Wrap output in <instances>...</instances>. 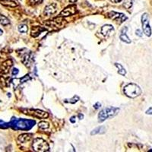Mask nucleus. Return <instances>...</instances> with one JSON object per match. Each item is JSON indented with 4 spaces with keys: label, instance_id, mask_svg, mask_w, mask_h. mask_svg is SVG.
<instances>
[{
    "label": "nucleus",
    "instance_id": "nucleus-1",
    "mask_svg": "<svg viewBox=\"0 0 152 152\" xmlns=\"http://www.w3.org/2000/svg\"><path fill=\"white\" fill-rule=\"evenodd\" d=\"M35 124V121L24 119H12V121L9 123L15 130H29Z\"/></svg>",
    "mask_w": 152,
    "mask_h": 152
},
{
    "label": "nucleus",
    "instance_id": "nucleus-2",
    "mask_svg": "<svg viewBox=\"0 0 152 152\" xmlns=\"http://www.w3.org/2000/svg\"><path fill=\"white\" fill-rule=\"evenodd\" d=\"M119 108H116V107H107L103 110L100 112L98 114V121L100 123H102L104 120L107 119L108 118L113 117L119 113Z\"/></svg>",
    "mask_w": 152,
    "mask_h": 152
},
{
    "label": "nucleus",
    "instance_id": "nucleus-3",
    "mask_svg": "<svg viewBox=\"0 0 152 152\" xmlns=\"http://www.w3.org/2000/svg\"><path fill=\"white\" fill-rule=\"evenodd\" d=\"M124 93L127 97L135 98V97H138L142 94V90H141L140 87L135 84L130 83L124 88Z\"/></svg>",
    "mask_w": 152,
    "mask_h": 152
},
{
    "label": "nucleus",
    "instance_id": "nucleus-4",
    "mask_svg": "<svg viewBox=\"0 0 152 152\" xmlns=\"http://www.w3.org/2000/svg\"><path fill=\"white\" fill-rule=\"evenodd\" d=\"M32 147L35 151L38 152L48 151L49 149H50L48 143L41 138H35L33 142V144H32Z\"/></svg>",
    "mask_w": 152,
    "mask_h": 152
},
{
    "label": "nucleus",
    "instance_id": "nucleus-5",
    "mask_svg": "<svg viewBox=\"0 0 152 152\" xmlns=\"http://www.w3.org/2000/svg\"><path fill=\"white\" fill-rule=\"evenodd\" d=\"M142 28H143L144 33L148 37H150L151 35V29L150 24H149V18L148 14L145 13L142 16Z\"/></svg>",
    "mask_w": 152,
    "mask_h": 152
},
{
    "label": "nucleus",
    "instance_id": "nucleus-6",
    "mask_svg": "<svg viewBox=\"0 0 152 152\" xmlns=\"http://www.w3.org/2000/svg\"><path fill=\"white\" fill-rule=\"evenodd\" d=\"M25 112L26 113H27L28 115H31V116H33L37 118H40V119H45V118H47L49 116V114L47 112L40 110H27Z\"/></svg>",
    "mask_w": 152,
    "mask_h": 152
},
{
    "label": "nucleus",
    "instance_id": "nucleus-7",
    "mask_svg": "<svg viewBox=\"0 0 152 152\" xmlns=\"http://www.w3.org/2000/svg\"><path fill=\"white\" fill-rule=\"evenodd\" d=\"M76 12H77L76 6L75 5H72L68 6V7H66L65 9H63V10L60 12V16L61 17H67V16L75 15Z\"/></svg>",
    "mask_w": 152,
    "mask_h": 152
},
{
    "label": "nucleus",
    "instance_id": "nucleus-8",
    "mask_svg": "<svg viewBox=\"0 0 152 152\" xmlns=\"http://www.w3.org/2000/svg\"><path fill=\"white\" fill-rule=\"evenodd\" d=\"M109 17L112 18L113 20L116 21H119V23H122L125 21L127 19V17L124 14L122 13H119V12H111L110 13Z\"/></svg>",
    "mask_w": 152,
    "mask_h": 152
},
{
    "label": "nucleus",
    "instance_id": "nucleus-9",
    "mask_svg": "<svg viewBox=\"0 0 152 152\" xmlns=\"http://www.w3.org/2000/svg\"><path fill=\"white\" fill-rule=\"evenodd\" d=\"M13 62L11 59L9 60H6L5 62H4L1 66H0V73L2 74H7L9 72V69H11V67L12 66Z\"/></svg>",
    "mask_w": 152,
    "mask_h": 152
},
{
    "label": "nucleus",
    "instance_id": "nucleus-10",
    "mask_svg": "<svg viewBox=\"0 0 152 152\" xmlns=\"http://www.w3.org/2000/svg\"><path fill=\"white\" fill-rule=\"evenodd\" d=\"M56 5L54 3L48 5L46 6L45 9H44V15L46 16H50L52 15H54L56 12Z\"/></svg>",
    "mask_w": 152,
    "mask_h": 152
},
{
    "label": "nucleus",
    "instance_id": "nucleus-11",
    "mask_svg": "<svg viewBox=\"0 0 152 152\" xmlns=\"http://www.w3.org/2000/svg\"><path fill=\"white\" fill-rule=\"evenodd\" d=\"M0 3L2 5L9 6V7H17L19 5L18 0H0Z\"/></svg>",
    "mask_w": 152,
    "mask_h": 152
},
{
    "label": "nucleus",
    "instance_id": "nucleus-12",
    "mask_svg": "<svg viewBox=\"0 0 152 152\" xmlns=\"http://www.w3.org/2000/svg\"><path fill=\"white\" fill-rule=\"evenodd\" d=\"M32 139V134H29V133H25V134H21L18 136V140L21 143H26L31 141Z\"/></svg>",
    "mask_w": 152,
    "mask_h": 152
},
{
    "label": "nucleus",
    "instance_id": "nucleus-13",
    "mask_svg": "<svg viewBox=\"0 0 152 152\" xmlns=\"http://www.w3.org/2000/svg\"><path fill=\"white\" fill-rule=\"evenodd\" d=\"M113 27L112 25H110V24H106L104 26L102 27V29H101V33L103 34V35H104L105 37H107L108 35L110 34L111 31H113Z\"/></svg>",
    "mask_w": 152,
    "mask_h": 152
},
{
    "label": "nucleus",
    "instance_id": "nucleus-14",
    "mask_svg": "<svg viewBox=\"0 0 152 152\" xmlns=\"http://www.w3.org/2000/svg\"><path fill=\"white\" fill-rule=\"evenodd\" d=\"M44 31H45V29L40 28V27H34L31 29V36L34 37H36L38 35H40L41 32Z\"/></svg>",
    "mask_w": 152,
    "mask_h": 152
},
{
    "label": "nucleus",
    "instance_id": "nucleus-15",
    "mask_svg": "<svg viewBox=\"0 0 152 152\" xmlns=\"http://www.w3.org/2000/svg\"><path fill=\"white\" fill-rule=\"evenodd\" d=\"M22 62L25 66H29L31 65V63L32 62V58H31V54H26L24 56V58L22 59Z\"/></svg>",
    "mask_w": 152,
    "mask_h": 152
},
{
    "label": "nucleus",
    "instance_id": "nucleus-16",
    "mask_svg": "<svg viewBox=\"0 0 152 152\" xmlns=\"http://www.w3.org/2000/svg\"><path fill=\"white\" fill-rule=\"evenodd\" d=\"M62 21H64L62 19L56 18V20H53V21H51L50 22V25H51L53 28H59L62 24Z\"/></svg>",
    "mask_w": 152,
    "mask_h": 152
},
{
    "label": "nucleus",
    "instance_id": "nucleus-17",
    "mask_svg": "<svg viewBox=\"0 0 152 152\" xmlns=\"http://www.w3.org/2000/svg\"><path fill=\"white\" fill-rule=\"evenodd\" d=\"M106 132V128L104 126H99L97 128L94 129L91 132V135H97V134H104Z\"/></svg>",
    "mask_w": 152,
    "mask_h": 152
},
{
    "label": "nucleus",
    "instance_id": "nucleus-18",
    "mask_svg": "<svg viewBox=\"0 0 152 152\" xmlns=\"http://www.w3.org/2000/svg\"><path fill=\"white\" fill-rule=\"evenodd\" d=\"M126 31H127V28H125L124 32H123V33H122V34L120 35V39H121L122 41L125 42V43H131V40H130L129 38L128 37H127V35H126Z\"/></svg>",
    "mask_w": 152,
    "mask_h": 152
},
{
    "label": "nucleus",
    "instance_id": "nucleus-19",
    "mask_svg": "<svg viewBox=\"0 0 152 152\" xmlns=\"http://www.w3.org/2000/svg\"><path fill=\"white\" fill-rule=\"evenodd\" d=\"M0 24L2 25H8V24H10V21L8 18H6L5 16L2 15H0Z\"/></svg>",
    "mask_w": 152,
    "mask_h": 152
},
{
    "label": "nucleus",
    "instance_id": "nucleus-20",
    "mask_svg": "<svg viewBox=\"0 0 152 152\" xmlns=\"http://www.w3.org/2000/svg\"><path fill=\"white\" fill-rule=\"evenodd\" d=\"M115 66L117 67V69H119V70H118V72H119V75H126V71L125 70V69L123 68V66H122L121 64H119V63H115Z\"/></svg>",
    "mask_w": 152,
    "mask_h": 152
},
{
    "label": "nucleus",
    "instance_id": "nucleus-21",
    "mask_svg": "<svg viewBox=\"0 0 152 152\" xmlns=\"http://www.w3.org/2000/svg\"><path fill=\"white\" fill-rule=\"evenodd\" d=\"M38 126H39V128L41 129H48L49 127H50V125H49V123H47V122L43 121L39 123Z\"/></svg>",
    "mask_w": 152,
    "mask_h": 152
},
{
    "label": "nucleus",
    "instance_id": "nucleus-22",
    "mask_svg": "<svg viewBox=\"0 0 152 152\" xmlns=\"http://www.w3.org/2000/svg\"><path fill=\"white\" fill-rule=\"evenodd\" d=\"M18 31L19 32H21V33H27L28 31V28L27 25H25V24H21V25L18 27Z\"/></svg>",
    "mask_w": 152,
    "mask_h": 152
},
{
    "label": "nucleus",
    "instance_id": "nucleus-23",
    "mask_svg": "<svg viewBox=\"0 0 152 152\" xmlns=\"http://www.w3.org/2000/svg\"><path fill=\"white\" fill-rule=\"evenodd\" d=\"M132 0H126L123 3V6L126 8V9H129L132 7Z\"/></svg>",
    "mask_w": 152,
    "mask_h": 152
},
{
    "label": "nucleus",
    "instance_id": "nucleus-24",
    "mask_svg": "<svg viewBox=\"0 0 152 152\" xmlns=\"http://www.w3.org/2000/svg\"><path fill=\"white\" fill-rule=\"evenodd\" d=\"M43 2V0H29V3H31V5H37V4H40Z\"/></svg>",
    "mask_w": 152,
    "mask_h": 152
},
{
    "label": "nucleus",
    "instance_id": "nucleus-25",
    "mask_svg": "<svg viewBox=\"0 0 152 152\" xmlns=\"http://www.w3.org/2000/svg\"><path fill=\"white\" fill-rule=\"evenodd\" d=\"M18 72H19L18 69H15H15H13V70H12V75H17Z\"/></svg>",
    "mask_w": 152,
    "mask_h": 152
},
{
    "label": "nucleus",
    "instance_id": "nucleus-26",
    "mask_svg": "<svg viewBox=\"0 0 152 152\" xmlns=\"http://www.w3.org/2000/svg\"><path fill=\"white\" fill-rule=\"evenodd\" d=\"M135 34H136V35H138V37L142 36V32H141L140 30H137V31H135Z\"/></svg>",
    "mask_w": 152,
    "mask_h": 152
},
{
    "label": "nucleus",
    "instance_id": "nucleus-27",
    "mask_svg": "<svg viewBox=\"0 0 152 152\" xmlns=\"http://www.w3.org/2000/svg\"><path fill=\"white\" fill-rule=\"evenodd\" d=\"M100 106H101V104H100L99 102H97V104L94 106V107L95 109H98V108H100Z\"/></svg>",
    "mask_w": 152,
    "mask_h": 152
},
{
    "label": "nucleus",
    "instance_id": "nucleus-28",
    "mask_svg": "<svg viewBox=\"0 0 152 152\" xmlns=\"http://www.w3.org/2000/svg\"><path fill=\"white\" fill-rule=\"evenodd\" d=\"M70 122H71L72 123H75V116H72V117H71V119H70Z\"/></svg>",
    "mask_w": 152,
    "mask_h": 152
},
{
    "label": "nucleus",
    "instance_id": "nucleus-29",
    "mask_svg": "<svg viewBox=\"0 0 152 152\" xmlns=\"http://www.w3.org/2000/svg\"><path fill=\"white\" fill-rule=\"evenodd\" d=\"M146 113L147 114H152V107L149 108L147 111H146Z\"/></svg>",
    "mask_w": 152,
    "mask_h": 152
},
{
    "label": "nucleus",
    "instance_id": "nucleus-30",
    "mask_svg": "<svg viewBox=\"0 0 152 152\" xmlns=\"http://www.w3.org/2000/svg\"><path fill=\"white\" fill-rule=\"evenodd\" d=\"M78 117L80 118V119H82V118L84 117V116L82 115V114H79V115H78Z\"/></svg>",
    "mask_w": 152,
    "mask_h": 152
},
{
    "label": "nucleus",
    "instance_id": "nucleus-31",
    "mask_svg": "<svg viewBox=\"0 0 152 152\" xmlns=\"http://www.w3.org/2000/svg\"><path fill=\"white\" fill-rule=\"evenodd\" d=\"M77 0H69V2H72V3H73V2H75Z\"/></svg>",
    "mask_w": 152,
    "mask_h": 152
},
{
    "label": "nucleus",
    "instance_id": "nucleus-32",
    "mask_svg": "<svg viewBox=\"0 0 152 152\" xmlns=\"http://www.w3.org/2000/svg\"><path fill=\"white\" fill-rule=\"evenodd\" d=\"M123 0H115V2H117V3H119V2H121Z\"/></svg>",
    "mask_w": 152,
    "mask_h": 152
},
{
    "label": "nucleus",
    "instance_id": "nucleus-33",
    "mask_svg": "<svg viewBox=\"0 0 152 152\" xmlns=\"http://www.w3.org/2000/svg\"><path fill=\"white\" fill-rule=\"evenodd\" d=\"M2 33H3V31H2V30L0 29V35H2Z\"/></svg>",
    "mask_w": 152,
    "mask_h": 152
}]
</instances>
